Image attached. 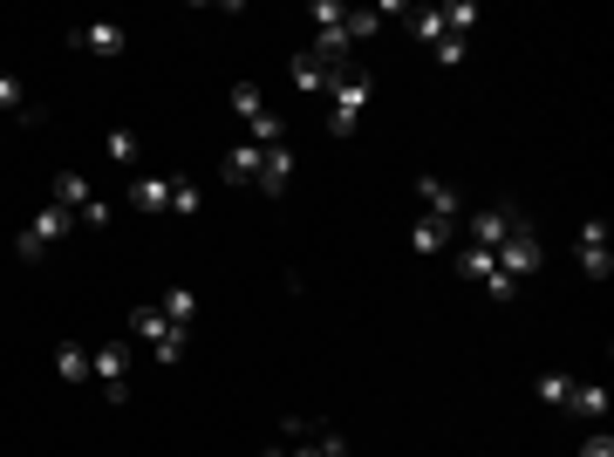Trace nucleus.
Returning a JSON list of instances; mask_svg holds the SVG:
<instances>
[{
  "label": "nucleus",
  "mask_w": 614,
  "mask_h": 457,
  "mask_svg": "<svg viewBox=\"0 0 614 457\" xmlns=\"http://www.w3.org/2000/svg\"><path fill=\"white\" fill-rule=\"evenodd\" d=\"M130 335L157 355V369H178V362H185V348H192V328L164 321V307H130Z\"/></svg>",
  "instance_id": "obj_1"
},
{
  "label": "nucleus",
  "mask_w": 614,
  "mask_h": 457,
  "mask_svg": "<svg viewBox=\"0 0 614 457\" xmlns=\"http://www.w3.org/2000/svg\"><path fill=\"white\" fill-rule=\"evenodd\" d=\"M492 260H499V273H505V280H526V273H539V267H546V246H539L533 219H519V226H512V239H505V246L492 253Z\"/></svg>",
  "instance_id": "obj_2"
},
{
  "label": "nucleus",
  "mask_w": 614,
  "mask_h": 457,
  "mask_svg": "<svg viewBox=\"0 0 614 457\" xmlns=\"http://www.w3.org/2000/svg\"><path fill=\"white\" fill-rule=\"evenodd\" d=\"M69 232H76V212L48 198V205H41V212H35V226L21 232V260H41V253H48L55 239H69Z\"/></svg>",
  "instance_id": "obj_3"
},
{
  "label": "nucleus",
  "mask_w": 614,
  "mask_h": 457,
  "mask_svg": "<svg viewBox=\"0 0 614 457\" xmlns=\"http://www.w3.org/2000/svg\"><path fill=\"white\" fill-rule=\"evenodd\" d=\"M526 212H505V205H478V212H464L458 226H464V239L471 246H485V253H499L505 239H512V226H519Z\"/></svg>",
  "instance_id": "obj_4"
},
{
  "label": "nucleus",
  "mask_w": 614,
  "mask_h": 457,
  "mask_svg": "<svg viewBox=\"0 0 614 457\" xmlns=\"http://www.w3.org/2000/svg\"><path fill=\"white\" fill-rule=\"evenodd\" d=\"M369 96H376V76H369V69H348V76L335 82V137H348V130L362 123Z\"/></svg>",
  "instance_id": "obj_5"
},
{
  "label": "nucleus",
  "mask_w": 614,
  "mask_h": 457,
  "mask_svg": "<svg viewBox=\"0 0 614 457\" xmlns=\"http://www.w3.org/2000/svg\"><path fill=\"white\" fill-rule=\"evenodd\" d=\"M574 253H580V273H587V280H608V273H614V253H608V226H601V219H587V226H580Z\"/></svg>",
  "instance_id": "obj_6"
},
{
  "label": "nucleus",
  "mask_w": 614,
  "mask_h": 457,
  "mask_svg": "<svg viewBox=\"0 0 614 457\" xmlns=\"http://www.w3.org/2000/svg\"><path fill=\"white\" fill-rule=\"evenodd\" d=\"M417 198H423V212H430V219H451V226L464 219L458 185H444V178H417Z\"/></svg>",
  "instance_id": "obj_7"
},
{
  "label": "nucleus",
  "mask_w": 614,
  "mask_h": 457,
  "mask_svg": "<svg viewBox=\"0 0 614 457\" xmlns=\"http://www.w3.org/2000/svg\"><path fill=\"white\" fill-rule=\"evenodd\" d=\"M287 76H294V89H301V96H321V89L335 96V82H342L328 62H321V55H294V69H287Z\"/></svg>",
  "instance_id": "obj_8"
},
{
  "label": "nucleus",
  "mask_w": 614,
  "mask_h": 457,
  "mask_svg": "<svg viewBox=\"0 0 614 457\" xmlns=\"http://www.w3.org/2000/svg\"><path fill=\"white\" fill-rule=\"evenodd\" d=\"M451 239H458V226H451V219H430V212H423L417 226H410V253H423V260H430V253H444Z\"/></svg>",
  "instance_id": "obj_9"
},
{
  "label": "nucleus",
  "mask_w": 614,
  "mask_h": 457,
  "mask_svg": "<svg viewBox=\"0 0 614 457\" xmlns=\"http://www.w3.org/2000/svg\"><path fill=\"white\" fill-rule=\"evenodd\" d=\"M123 369H130V348H123V342L89 348V376L103 382V389H116V382H123Z\"/></svg>",
  "instance_id": "obj_10"
},
{
  "label": "nucleus",
  "mask_w": 614,
  "mask_h": 457,
  "mask_svg": "<svg viewBox=\"0 0 614 457\" xmlns=\"http://www.w3.org/2000/svg\"><path fill=\"white\" fill-rule=\"evenodd\" d=\"M260 164H267V151L246 137V144H232V151H226V178H232V185H260Z\"/></svg>",
  "instance_id": "obj_11"
},
{
  "label": "nucleus",
  "mask_w": 614,
  "mask_h": 457,
  "mask_svg": "<svg viewBox=\"0 0 614 457\" xmlns=\"http://www.w3.org/2000/svg\"><path fill=\"white\" fill-rule=\"evenodd\" d=\"M69 41H76V48H89V55H123V41H130V35H123L116 21H96V28H76Z\"/></svg>",
  "instance_id": "obj_12"
},
{
  "label": "nucleus",
  "mask_w": 614,
  "mask_h": 457,
  "mask_svg": "<svg viewBox=\"0 0 614 457\" xmlns=\"http://www.w3.org/2000/svg\"><path fill=\"white\" fill-rule=\"evenodd\" d=\"M287 178H294V151H287V144H273L267 164H260V191H267V198H280V191H287Z\"/></svg>",
  "instance_id": "obj_13"
},
{
  "label": "nucleus",
  "mask_w": 614,
  "mask_h": 457,
  "mask_svg": "<svg viewBox=\"0 0 614 457\" xmlns=\"http://www.w3.org/2000/svg\"><path fill=\"white\" fill-rule=\"evenodd\" d=\"M567 410H574L580 423H601V417H608V389H601V382H574Z\"/></svg>",
  "instance_id": "obj_14"
},
{
  "label": "nucleus",
  "mask_w": 614,
  "mask_h": 457,
  "mask_svg": "<svg viewBox=\"0 0 614 457\" xmlns=\"http://www.w3.org/2000/svg\"><path fill=\"white\" fill-rule=\"evenodd\" d=\"M130 205L137 212H171V178H130Z\"/></svg>",
  "instance_id": "obj_15"
},
{
  "label": "nucleus",
  "mask_w": 614,
  "mask_h": 457,
  "mask_svg": "<svg viewBox=\"0 0 614 457\" xmlns=\"http://www.w3.org/2000/svg\"><path fill=\"white\" fill-rule=\"evenodd\" d=\"M55 376H62V382H89V348L62 342V348H55Z\"/></svg>",
  "instance_id": "obj_16"
},
{
  "label": "nucleus",
  "mask_w": 614,
  "mask_h": 457,
  "mask_svg": "<svg viewBox=\"0 0 614 457\" xmlns=\"http://www.w3.org/2000/svg\"><path fill=\"white\" fill-rule=\"evenodd\" d=\"M232 116H239V123H253V116H267V96H260V82H232Z\"/></svg>",
  "instance_id": "obj_17"
},
{
  "label": "nucleus",
  "mask_w": 614,
  "mask_h": 457,
  "mask_svg": "<svg viewBox=\"0 0 614 457\" xmlns=\"http://www.w3.org/2000/svg\"><path fill=\"white\" fill-rule=\"evenodd\" d=\"M192 314H198V294H192V287H164V321L192 328Z\"/></svg>",
  "instance_id": "obj_18"
},
{
  "label": "nucleus",
  "mask_w": 614,
  "mask_h": 457,
  "mask_svg": "<svg viewBox=\"0 0 614 457\" xmlns=\"http://www.w3.org/2000/svg\"><path fill=\"white\" fill-rule=\"evenodd\" d=\"M410 35H417L423 48H437V41H444V14H437V7H410Z\"/></svg>",
  "instance_id": "obj_19"
},
{
  "label": "nucleus",
  "mask_w": 614,
  "mask_h": 457,
  "mask_svg": "<svg viewBox=\"0 0 614 457\" xmlns=\"http://www.w3.org/2000/svg\"><path fill=\"white\" fill-rule=\"evenodd\" d=\"M458 273H464V280H478V287H485V280L499 273V260H492L485 246H464V253H458Z\"/></svg>",
  "instance_id": "obj_20"
},
{
  "label": "nucleus",
  "mask_w": 614,
  "mask_h": 457,
  "mask_svg": "<svg viewBox=\"0 0 614 457\" xmlns=\"http://www.w3.org/2000/svg\"><path fill=\"white\" fill-rule=\"evenodd\" d=\"M55 205L82 212V205H89V178H82V171H62V178H55Z\"/></svg>",
  "instance_id": "obj_21"
},
{
  "label": "nucleus",
  "mask_w": 614,
  "mask_h": 457,
  "mask_svg": "<svg viewBox=\"0 0 614 457\" xmlns=\"http://www.w3.org/2000/svg\"><path fill=\"white\" fill-rule=\"evenodd\" d=\"M437 14H444V35H471V28H478V7H471V0H451V7H437Z\"/></svg>",
  "instance_id": "obj_22"
},
{
  "label": "nucleus",
  "mask_w": 614,
  "mask_h": 457,
  "mask_svg": "<svg viewBox=\"0 0 614 457\" xmlns=\"http://www.w3.org/2000/svg\"><path fill=\"white\" fill-rule=\"evenodd\" d=\"M348 41H369V35H383V14H376V7H348Z\"/></svg>",
  "instance_id": "obj_23"
},
{
  "label": "nucleus",
  "mask_w": 614,
  "mask_h": 457,
  "mask_svg": "<svg viewBox=\"0 0 614 457\" xmlns=\"http://www.w3.org/2000/svg\"><path fill=\"white\" fill-rule=\"evenodd\" d=\"M533 389H539V403H560V410H567V396H574V376H560V369H546V376H539Z\"/></svg>",
  "instance_id": "obj_24"
},
{
  "label": "nucleus",
  "mask_w": 614,
  "mask_h": 457,
  "mask_svg": "<svg viewBox=\"0 0 614 457\" xmlns=\"http://www.w3.org/2000/svg\"><path fill=\"white\" fill-rule=\"evenodd\" d=\"M0 110H14V116H35V103H28V89H21L14 76H7V69H0Z\"/></svg>",
  "instance_id": "obj_25"
},
{
  "label": "nucleus",
  "mask_w": 614,
  "mask_h": 457,
  "mask_svg": "<svg viewBox=\"0 0 614 457\" xmlns=\"http://www.w3.org/2000/svg\"><path fill=\"white\" fill-rule=\"evenodd\" d=\"M198 205H205V198H198V185H192V178H171V212H178V219H192Z\"/></svg>",
  "instance_id": "obj_26"
},
{
  "label": "nucleus",
  "mask_w": 614,
  "mask_h": 457,
  "mask_svg": "<svg viewBox=\"0 0 614 457\" xmlns=\"http://www.w3.org/2000/svg\"><path fill=\"white\" fill-rule=\"evenodd\" d=\"M110 157H116V164H137V157H144V144H137L130 130H110Z\"/></svg>",
  "instance_id": "obj_27"
},
{
  "label": "nucleus",
  "mask_w": 614,
  "mask_h": 457,
  "mask_svg": "<svg viewBox=\"0 0 614 457\" xmlns=\"http://www.w3.org/2000/svg\"><path fill=\"white\" fill-rule=\"evenodd\" d=\"M430 55H437L444 69H458V62H464V41H458V35H444V41H437V48H430Z\"/></svg>",
  "instance_id": "obj_28"
},
{
  "label": "nucleus",
  "mask_w": 614,
  "mask_h": 457,
  "mask_svg": "<svg viewBox=\"0 0 614 457\" xmlns=\"http://www.w3.org/2000/svg\"><path fill=\"white\" fill-rule=\"evenodd\" d=\"M580 457H614V437H608V430H594V437L580 444Z\"/></svg>",
  "instance_id": "obj_29"
},
{
  "label": "nucleus",
  "mask_w": 614,
  "mask_h": 457,
  "mask_svg": "<svg viewBox=\"0 0 614 457\" xmlns=\"http://www.w3.org/2000/svg\"><path fill=\"white\" fill-rule=\"evenodd\" d=\"M321 457H348V437H335V430H328V437H321Z\"/></svg>",
  "instance_id": "obj_30"
},
{
  "label": "nucleus",
  "mask_w": 614,
  "mask_h": 457,
  "mask_svg": "<svg viewBox=\"0 0 614 457\" xmlns=\"http://www.w3.org/2000/svg\"><path fill=\"white\" fill-rule=\"evenodd\" d=\"M280 457H321V444H301V451H280Z\"/></svg>",
  "instance_id": "obj_31"
},
{
  "label": "nucleus",
  "mask_w": 614,
  "mask_h": 457,
  "mask_svg": "<svg viewBox=\"0 0 614 457\" xmlns=\"http://www.w3.org/2000/svg\"><path fill=\"white\" fill-rule=\"evenodd\" d=\"M267 457H280V451H267Z\"/></svg>",
  "instance_id": "obj_32"
}]
</instances>
